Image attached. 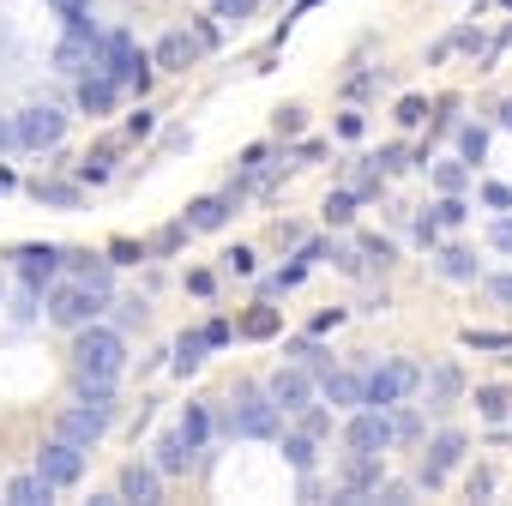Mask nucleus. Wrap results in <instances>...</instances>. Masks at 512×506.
Masks as SVG:
<instances>
[{
    "mask_svg": "<svg viewBox=\"0 0 512 506\" xmlns=\"http://www.w3.org/2000/svg\"><path fill=\"white\" fill-rule=\"evenodd\" d=\"M61 260L73 266V278H79L85 290H97V296L109 302V290H115V278H109V260H91V253H61Z\"/></svg>",
    "mask_w": 512,
    "mask_h": 506,
    "instance_id": "nucleus-20",
    "label": "nucleus"
},
{
    "mask_svg": "<svg viewBox=\"0 0 512 506\" xmlns=\"http://www.w3.org/2000/svg\"><path fill=\"white\" fill-rule=\"evenodd\" d=\"M356 193H380V169H374V157L356 163Z\"/></svg>",
    "mask_w": 512,
    "mask_h": 506,
    "instance_id": "nucleus-43",
    "label": "nucleus"
},
{
    "mask_svg": "<svg viewBox=\"0 0 512 506\" xmlns=\"http://www.w3.org/2000/svg\"><path fill=\"white\" fill-rule=\"evenodd\" d=\"M488 296H494V302H506V308H512V272H506V278H488Z\"/></svg>",
    "mask_w": 512,
    "mask_h": 506,
    "instance_id": "nucleus-51",
    "label": "nucleus"
},
{
    "mask_svg": "<svg viewBox=\"0 0 512 506\" xmlns=\"http://www.w3.org/2000/svg\"><path fill=\"white\" fill-rule=\"evenodd\" d=\"M55 7H61V13L73 19V13H91V0H55Z\"/></svg>",
    "mask_w": 512,
    "mask_h": 506,
    "instance_id": "nucleus-57",
    "label": "nucleus"
},
{
    "mask_svg": "<svg viewBox=\"0 0 512 506\" xmlns=\"http://www.w3.org/2000/svg\"><path fill=\"white\" fill-rule=\"evenodd\" d=\"M73 368H79L85 380H121V368H127V338H121V326L85 320L79 338H73Z\"/></svg>",
    "mask_w": 512,
    "mask_h": 506,
    "instance_id": "nucleus-1",
    "label": "nucleus"
},
{
    "mask_svg": "<svg viewBox=\"0 0 512 506\" xmlns=\"http://www.w3.org/2000/svg\"><path fill=\"white\" fill-rule=\"evenodd\" d=\"M175 434H181V440H187V446L199 452V446L211 440V410H205V404H187V410H181V428H175Z\"/></svg>",
    "mask_w": 512,
    "mask_h": 506,
    "instance_id": "nucleus-23",
    "label": "nucleus"
},
{
    "mask_svg": "<svg viewBox=\"0 0 512 506\" xmlns=\"http://www.w3.org/2000/svg\"><path fill=\"white\" fill-rule=\"evenodd\" d=\"M338 133H344V139H362V133H368V121H362V115H338Z\"/></svg>",
    "mask_w": 512,
    "mask_h": 506,
    "instance_id": "nucleus-50",
    "label": "nucleus"
},
{
    "mask_svg": "<svg viewBox=\"0 0 512 506\" xmlns=\"http://www.w3.org/2000/svg\"><path fill=\"white\" fill-rule=\"evenodd\" d=\"M344 446H350V452H386V446H398V440H392V410L356 404V416H350V428H344Z\"/></svg>",
    "mask_w": 512,
    "mask_h": 506,
    "instance_id": "nucleus-8",
    "label": "nucleus"
},
{
    "mask_svg": "<svg viewBox=\"0 0 512 506\" xmlns=\"http://www.w3.org/2000/svg\"><path fill=\"white\" fill-rule=\"evenodd\" d=\"M392 410H398V404H392ZM392 440H422V416H416V410H398V416H392Z\"/></svg>",
    "mask_w": 512,
    "mask_h": 506,
    "instance_id": "nucleus-39",
    "label": "nucleus"
},
{
    "mask_svg": "<svg viewBox=\"0 0 512 506\" xmlns=\"http://www.w3.org/2000/svg\"><path fill=\"white\" fill-rule=\"evenodd\" d=\"M320 398L338 404V410H356V404H362V374H356V368H326V374H320Z\"/></svg>",
    "mask_w": 512,
    "mask_h": 506,
    "instance_id": "nucleus-17",
    "label": "nucleus"
},
{
    "mask_svg": "<svg viewBox=\"0 0 512 506\" xmlns=\"http://www.w3.org/2000/svg\"><path fill=\"white\" fill-rule=\"evenodd\" d=\"M434 187L440 193H464L470 187V163L458 157V163H434Z\"/></svg>",
    "mask_w": 512,
    "mask_h": 506,
    "instance_id": "nucleus-28",
    "label": "nucleus"
},
{
    "mask_svg": "<svg viewBox=\"0 0 512 506\" xmlns=\"http://www.w3.org/2000/svg\"><path fill=\"white\" fill-rule=\"evenodd\" d=\"M506 404H512V398H506V386H476V410H482L488 422H500V416H506Z\"/></svg>",
    "mask_w": 512,
    "mask_h": 506,
    "instance_id": "nucleus-32",
    "label": "nucleus"
},
{
    "mask_svg": "<svg viewBox=\"0 0 512 506\" xmlns=\"http://www.w3.org/2000/svg\"><path fill=\"white\" fill-rule=\"evenodd\" d=\"M320 211H326V223H350L356 217V193H326Z\"/></svg>",
    "mask_w": 512,
    "mask_h": 506,
    "instance_id": "nucleus-36",
    "label": "nucleus"
},
{
    "mask_svg": "<svg viewBox=\"0 0 512 506\" xmlns=\"http://www.w3.org/2000/svg\"><path fill=\"white\" fill-rule=\"evenodd\" d=\"M380 458H386V452H344V494H374L380 476H386Z\"/></svg>",
    "mask_w": 512,
    "mask_h": 506,
    "instance_id": "nucleus-14",
    "label": "nucleus"
},
{
    "mask_svg": "<svg viewBox=\"0 0 512 506\" xmlns=\"http://www.w3.org/2000/svg\"><path fill=\"white\" fill-rule=\"evenodd\" d=\"M193 55H199V49H193V37H187V31H169V37L151 49V67H163V73H187V67H193Z\"/></svg>",
    "mask_w": 512,
    "mask_h": 506,
    "instance_id": "nucleus-18",
    "label": "nucleus"
},
{
    "mask_svg": "<svg viewBox=\"0 0 512 506\" xmlns=\"http://www.w3.org/2000/svg\"><path fill=\"white\" fill-rule=\"evenodd\" d=\"M229 211H235V193H211V199H199V205L187 211V229H223Z\"/></svg>",
    "mask_w": 512,
    "mask_h": 506,
    "instance_id": "nucleus-21",
    "label": "nucleus"
},
{
    "mask_svg": "<svg viewBox=\"0 0 512 506\" xmlns=\"http://www.w3.org/2000/svg\"><path fill=\"white\" fill-rule=\"evenodd\" d=\"M37 476H49L55 488H73L79 476H85V446H73V440H49L43 452H37Z\"/></svg>",
    "mask_w": 512,
    "mask_h": 506,
    "instance_id": "nucleus-9",
    "label": "nucleus"
},
{
    "mask_svg": "<svg viewBox=\"0 0 512 506\" xmlns=\"http://www.w3.org/2000/svg\"><path fill=\"white\" fill-rule=\"evenodd\" d=\"M223 272L247 278V272H253V247H229V253H223Z\"/></svg>",
    "mask_w": 512,
    "mask_h": 506,
    "instance_id": "nucleus-42",
    "label": "nucleus"
},
{
    "mask_svg": "<svg viewBox=\"0 0 512 506\" xmlns=\"http://www.w3.org/2000/svg\"><path fill=\"white\" fill-rule=\"evenodd\" d=\"M422 115H428V103H422V97H404V103H398V121H404V127H416Z\"/></svg>",
    "mask_w": 512,
    "mask_h": 506,
    "instance_id": "nucleus-47",
    "label": "nucleus"
},
{
    "mask_svg": "<svg viewBox=\"0 0 512 506\" xmlns=\"http://www.w3.org/2000/svg\"><path fill=\"white\" fill-rule=\"evenodd\" d=\"M205 350H211V344H205V332H181V338H175V362H169V368H175V374L187 380V374H199Z\"/></svg>",
    "mask_w": 512,
    "mask_h": 506,
    "instance_id": "nucleus-22",
    "label": "nucleus"
},
{
    "mask_svg": "<svg viewBox=\"0 0 512 506\" xmlns=\"http://www.w3.org/2000/svg\"><path fill=\"white\" fill-rule=\"evenodd\" d=\"M488 247L512 253V217H494V223H488Z\"/></svg>",
    "mask_w": 512,
    "mask_h": 506,
    "instance_id": "nucleus-45",
    "label": "nucleus"
},
{
    "mask_svg": "<svg viewBox=\"0 0 512 506\" xmlns=\"http://www.w3.org/2000/svg\"><path fill=\"white\" fill-rule=\"evenodd\" d=\"M362 260H374V266H392V241H380V235H362Z\"/></svg>",
    "mask_w": 512,
    "mask_h": 506,
    "instance_id": "nucleus-41",
    "label": "nucleus"
},
{
    "mask_svg": "<svg viewBox=\"0 0 512 506\" xmlns=\"http://www.w3.org/2000/svg\"><path fill=\"white\" fill-rule=\"evenodd\" d=\"M290 356H296L302 368H314V374H326V368H332V356H326V344H320V332H314V338H302V344H290Z\"/></svg>",
    "mask_w": 512,
    "mask_h": 506,
    "instance_id": "nucleus-29",
    "label": "nucleus"
},
{
    "mask_svg": "<svg viewBox=\"0 0 512 506\" xmlns=\"http://www.w3.org/2000/svg\"><path fill=\"white\" fill-rule=\"evenodd\" d=\"M187 458H193V446H187L181 434H163V440H157V470H163V476H181Z\"/></svg>",
    "mask_w": 512,
    "mask_h": 506,
    "instance_id": "nucleus-24",
    "label": "nucleus"
},
{
    "mask_svg": "<svg viewBox=\"0 0 512 506\" xmlns=\"http://www.w3.org/2000/svg\"><path fill=\"white\" fill-rule=\"evenodd\" d=\"M464 344H470V350H512V332H476V326H470Z\"/></svg>",
    "mask_w": 512,
    "mask_h": 506,
    "instance_id": "nucleus-40",
    "label": "nucleus"
},
{
    "mask_svg": "<svg viewBox=\"0 0 512 506\" xmlns=\"http://www.w3.org/2000/svg\"><path fill=\"white\" fill-rule=\"evenodd\" d=\"M482 199H488L494 211H512V187H500V181H488V187H482Z\"/></svg>",
    "mask_w": 512,
    "mask_h": 506,
    "instance_id": "nucleus-49",
    "label": "nucleus"
},
{
    "mask_svg": "<svg viewBox=\"0 0 512 506\" xmlns=\"http://www.w3.org/2000/svg\"><path fill=\"white\" fill-rule=\"evenodd\" d=\"M109 163H115V145H97V151L85 157V169H79V181H103V175H109Z\"/></svg>",
    "mask_w": 512,
    "mask_h": 506,
    "instance_id": "nucleus-35",
    "label": "nucleus"
},
{
    "mask_svg": "<svg viewBox=\"0 0 512 506\" xmlns=\"http://www.w3.org/2000/svg\"><path fill=\"white\" fill-rule=\"evenodd\" d=\"M440 272H446L452 284H470V278H476V253H470V247H440Z\"/></svg>",
    "mask_w": 512,
    "mask_h": 506,
    "instance_id": "nucleus-26",
    "label": "nucleus"
},
{
    "mask_svg": "<svg viewBox=\"0 0 512 506\" xmlns=\"http://www.w3.org/2000/svg\"><path fill=\"white\" fill-rule=\"evenodd\" d=\"M253 7H260V0H211V19L241 25V19H253Z\"/></svg>",
    "mask_w": 512,
    "mask_h": 506,
    "instance_id": "nucleus-34",
    "label": "nucleus"
},
{
    "mask_svg": "<svg viewBox=\"0 0 512 506\" xmlns=\"http://www.w3.org/2000/svg\"><path fill=\"white\" fill-rule=\"evenodd\" d=\"M416 386H422V368H416V362H404V356H392V362H380L374 374H362V404L392 410V404H404Z\"/></svg>",
    "mask_w": 512,
    "mask_h": 506,
    "instance_id": "nucleus-4",
    "label": "nucleus"
},
{
    "mask_svg": "<svg viewBox=\"0 0 512 506\" xmlns=\"http://www.w3.org/2000/svg\"><path fill=\"white\" fill-rule=\"evenodd\" d=\"M296 416H302V434H314V440H326V434H332V416L320 410V398H314L308 410H296Z\"/></svg>",
    "mask_w": 512,
    "mask_h": 506,
    "instance_id": "nucleus-37",
    "label": "nucleus"
},
{
    "mask_svg": "<svg viewBox=\"0 0 512 506\" xmlns=\"http://www.w3.org/2000/svg\"><path fill=\"white\" fill-rule=\"evenodd\" d=\"M31 199H37V205L73 211V205H79V187H73V181H31Z\"/></svg>",
    "mask_w": 512,
    "mask_h": 506,
    "instance_id": "nucleus-27",
    "label": "nucleus"
},
{
    "mask_svg": "<svg viewBox=\"0 0 512 506\" xmlns=\"http://www.w3.org/2000/svg\"><path fill=\"white\" fill-rule=\"evenodd\" d=\"M458 458H464V434H458V428L434 434V440H428V458H422V488H440Z\"/></svg>",
    "mask_w": 512,
    "mask_h": 506,
    "instance_id": "nucleus-10",
    "label": "nucleus"
},
{
    "mask_svg": "<svg viewBox=\"0 0 512 506\" xmlns=\"http://www.w3.org/2000/svg\"><path fill=\"white\" fill-rule=\"evenodd\" d=\"M500 7H512V0H500Z\"/></svg>",
    "mask_w": 512,
    "mask_h": 506,
    "instance_id": "nucleus-59",
    "label": "nucleus"
},
{
    "mask_svg": "<svg viewBox=\"0 0 512 506\" xmlns=\"http://www.w3.org/2000/svg\"><path fill=\"white\" fill-rule=\"evenodd\" d=\"M278 332H284V314H278V308H266V302H260V308H247L241 338H278Z\"/></svg>",
    "mask_w": 512,
    "mask_h": 506,
    "instance_id": "nucleus-25",
    "label": "nucleus"
},
{
    "mask_svg": "<svg viewBox=\"0 0 512 506\" xmlns=\"http://www.w3.org/2000/svg\"><path fill=\"white\" fill-rule=\"evenodd\" d=\"M278 133H302V109H284L278 115Z\"/></svg>",
    "mask_w": 512,
    "mask_h": 506,
    "instance_id": "nucleus-54",
    "label": "nucleus"
},
{
    "mask_svg": "<svg viewBox=\"0 0 512 506\" xmlns=\"http://www.w3.org/2000/svg\"><path fill=\"white\" fill-rule=\"evenodd\" d=\"M458 157L464 163H482L488 157V133L482 127H458Z\"/></svg>",
    "mask_w": 512,
    "mask_h": 506,
    "instance_id": "nucleus-30",
    "label": "nucleus"
},
{
    "mask_svg": "<svg viewBox=\"0 0 512 506\" xmlns=\"http://www.w3.org/2000/svg\"><path fill=\"white\" fill-rule=\"evenodd\" d=\"M284 458L308 476V470H314V434H290V440H284Z\"/></svg>",
    "mask_w": 512,
    "mask_h": 506,
    "instance_id": "nucleus-33",
    "label": "nucleus"
},
{
    "mask_svg": "<svg viewBox=\"0 0 512 506\" xmlns=\"http://www.w3.org/2000/svg\"><path fill=\"white\" fill-rule=\"evenodd\" d=\"M97 314H103V296H97V290H85L79 278H67V284L55 278V284H49V320H55V326L79 332V326H85V320H97Z\"/></svg>",
    "mask_w": 512,
    "mask_h": 506,
    "instance_id": "nucleus-5",
    "label": "nucleus"
},
{
    "mask_svg": "<svg viewBox=\"0 0 512 506\" xmlns=\"http://www.w3.org/2000/svg\"><path fill=\"white\" fill-rule=\"evenodd\" d=\"M97 73H109L121 91H145V85H151V55H139L127 31H109V37L97 43Z\"/></svg>",
    "mask_w": 512,
    "mask_h": 506,
    "instance_id": "nucleus-3",
    "label": "nucleus"
},
{
    "mask_svg": "<svg viewBox=\"0 0 512 506\" xmlns=\"http://www.w3.org/2000/svg\"><path fill=\"white\" fill-rule=\"evenodd\" d=\"M223 428L241 434V440H272V434H278V404L266 398V386H235Z\"/></svg>",
    "mask_w": 512,
    "mask_h": 506,
    "instance_id": "nucleus-2",
    "label": "nucleus"
},
{
    "mask_svg": "<svg viewBox=\"0 0 512 506\" xmlns=\"http://www.w3.org/2000/svg\"><path fill=\"white\" fill-rule=\"evenodd\" d=\"M368 500H380V506H410V500H416V488H410V482H380Z\"/></svg>",
    "mask_w": 512,
    "mask_h": 506,
    "instance_id": "nucleus-38",
    "label": "nucleus"
},
{
    "mask_svg": "<svg viewBox=\"0 0 512 506\" xmlns=\"http://www.w3.org/2000/svg\"><path fill=\"white\" fill-rule=\"evenodd\" d=\"M109 253H115V260H109V266H127V260H139V247H133V241H115Z\"/></svg>",
    "mask_w": 512,
    "mask_h": 506,
    "instance_id": "nucleus-53",
    "label": "nucleus"
},
{
    "mask_svg": "<svg viewBox=\"0 0 512 506\" xmlns=\"http://www.w3.org/2000/svg\"><path fill=\"white\" fill-rule=\"evenodd\" d=\"M205 344H211V350H217V344H229V326H223V320H211V326H205Z\"/></svg>",
    "mask_w": 512,
    "mask_h": 506,
    "instance_id": "nucleus-56",
    "label": "nucleus"
},
{
    "mask_svg": "<svg viewBox=\"0 0 512 506\" xmlns=\"http://www.w3.org/2000/svg\"><path fill=\"white\" fill-rule=\"evenodd\" d=\"M19 278L25 290H49L61 278V247H19Z\"/></svg>",
    "mask_w": 512,
    "mask_h": 506,
    "instance_id": "nucleus-11",
    "label": "nucleus"
},
{
    "mask_svg": "<svg viewBox=\"0 0 512 506\" xmlns=\"http://www.w3.org/2000/svg\"><path fill=\"white\" fill-rule=\"evenodd\" d=\"M115 97H121V85H115L109 73H97V67H91V73H79V109H85V115H109V109H115Z\"/></svg>",
    "mask_w": 512,
    "mask_h": 506,
    "instance_id": "nucleus-15",
    "label": "nucleus"
},
{
    "mask_svg": "<svg viewBox=\"0 0 512 506\" xmlns=\"http://www.w3.org/2000/svg\"><path fill=\"white\" fill-rule=\"evenodd\" d=\"M103 428H109V422H103L97 410H85V404H73V410H61V416H55V434H61V440H73V446H85V452L103 440Z\"/></svg>",
    "mask_w": 512,
    "mask_h": 506,
    "instance_id": "nucleus-12",
    "label": "nucleus"
},
{
    "mask_svg": "<svg viewBox=\"0 0 512 506\" xmlns=\"http://www.w3.org/2000/svg\"><path fill=\"white\" fill-rule=\"evenodd\" d=\"M13 127H19V151H55V145L67 139V115H61L55 103H31V109H19Z\"/></svg>",
    "mask_w": 512,
    "mask_h": 506,
    "instance_id": "nucleus-6",
    "label": "nucleus"
},
{
    "mask_svg": "<svg viewBox=\"0 0 512 506\" xmlns=\"http://www.w3.org/2000/svg\"><path fill=\"white\" fill-rule=\"evenodd\" d=\"M55 494H61V488H55L49 476H37V470H25V476L7 482V500H13V506H49Z\"/></svg>",
    "mask_w": 512,
    "mask_h": 506,
    "instance_id": "nucleus-19",
    "label": "nucleus"
},
{
    "mask_svg": "<svg viewBox=\"0 0 512 506\" xmlns=\"http://www.w3.org/2000/svg\"><path fill=\"white\" fill-rule=\"evenodd\" d=\"M464 398V374H458V362H434L428 368V410H452Z\"/></svg>",
    "mask_w": 512,
    "mask_h": 506,
    "instance_id": "nucleus-16",
    "label": "nucleus"
},
{
    "mask_svg": "<svg viewBox=\"0 0 512 506\" xmlns=\"http://www.w3.org/2000/svg\"><path fill=\"white\" fill-rule=\"evenodd\" d=\"M266 398L278 404V416H296V410H308V404L320 398V380H314V368L290 362V368H278V374L266 380Z\"/></svg>",
    "mask_w": 512,
    "mask_h": 506,
    "instance_id": "nucleus-7",
    "label": "nucleus"
},
{
    "mask_svg": "<svg viewBox=\"0 0 512 506\" xmlns=\"http://www.w3.org/2000/svg\"><path fill=\"white\" fill-rule=\"evenodd\" d=\"M145 320V302H121V326H139Z\"/></svg>",
    "mask_w": 512,
    "mask_h": 506,
    "instance_id": "nucleus-55",
    "label": "nucleus"
},
{
    "mask_svg": "<svg viewBox=\"0 0 512 506\" xmlns=\"http://www.w3.org/2000/svg\"><path fill=\"white\" fill-rule=\"evenodd\" d=\"M0 151H19V127H13V115H0Z\"/></svg>",
    "mask_w": 512,
    "mask_h": 506,
    "instance_id": "nucleus-52",
    "label": "nucleus"
},
{
    "mask_svg": "<svg viewBox=\"0 0 512 506\" xmlns=\"http://www.w3.org/2000/svg\"><path fill=\"white\" fill-rule=\"evenodd\" d=\"M500 127H512V97H506V103H500Z\"/></svg>",
    "mask_w": 512,
    "mask_h": 506,
    "instance_id": "nucleus-58",
    "label": "nucleus"
},
{
    "mask_svg": "<svg viewBox=\"0 0 512 506\" xmlns=\"http://www.w3.org/2000/svg\"><path fill=\"white\" fill-rule=\"evenodd\" d=\"M464 494H470V500H488V494H494V470H470Z\"/></svg>",
    "mask_w": 512,
    "mask_h": 506,
    "instance_id": "nucleus-44",
    "label": "nucleus"
},
{
    "mask_svg": "<svg viewBox=\"0 0 512 506\" xmlns=\"http://www.w3.org/2000/svg\"><path fill=\"white\" fill-rule=\"evenodd\" d=\"M115 494H121V500H139V506H151V500L163 494V470L133 458V464H121V482H115Z\"/></svg>",
    "mask_w": 512,
    "mask_h": 506,
    "instance_id": "nucleus-13",
    "label": "nucleus"
},
{
    "mask_svg": "<svg viewBox=\"0 0 512 506\" xmlns=\"http://www.w3.org/2000/svg\"><path fill=\"white\" fill-rule=\"evenodd\" d=\"M187 37H193V49H199V55H205V49H217V25H205V19H193V31H187Z\"/></svg>",
    "mask_w": 512,
    "mask_h": 506,
    "instance_id": "nucleus-46",
    "label": "nucleus"
},
{
    "mask_svg": "<svg viewBox=\"0 0 512 506\" xmlns=\"http://www.w3.org/2000/svg\"><path fill=\"white\" fill-rule=\"evenodd\" d=\"M151 127H157V115H151V109H139V115H127V139H145Z\"/></svg>",
    "mask_w": 512,
    "mask_h": 506,
    "instance_id": "nucleus-48",
    "label": "nucleus"
},
{
    "mask_svg": "<svg viewBox=\"0 0 512 506\" xmlns=\"http://www.w3.org/2000/svg\"><path fill=\"white\" fill-rule=\"evenodd\" d=\"M428 217H434V223H440V229H458V223H464V217H470V211H464V199H458V193H440V205H434V211H428Z\"/></svg>",
    "mask_w": 512,
    "mask_h": 506,
    "instance_id": "nucleus-31",
    "label": "nucleus"
}]
</instances>
